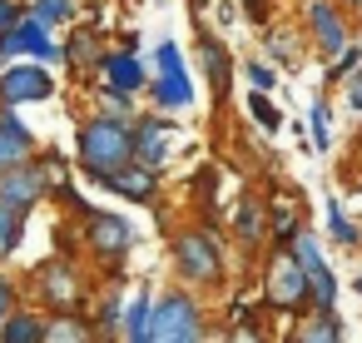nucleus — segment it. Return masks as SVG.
I'll return each instance as SVG.
<instances>
[{
    "instance_id": "3",
    "label": "nucleus",
    "mask_w": 362,
    "mask_h": 343,
    "mask_svg": "<svg viewBox=\"0 0 362 343\" xmlns=\"http://www.w3.org/2000/svg\"><path fill=\"white\" fill-rule=\"evenodd\" d=\"M308 293H313V283H308V269L298 264V254H278L268 269V298L278 308H303Z\"/></svg>"
},
{
    "instance_id": "7",
    "label": "nucleus",
    "mask_w": 362,
    "mask_h": 343,
    "mask_svg": "<svg viewBox=\"0 0 362 343\" xmlns=\"http://www.w3.org/2000/svg\"><path fill=\"white\" fill-rule=\"evenodd\" d=\"M293 254H298V264L308 269V283H313L317 303H322V308H332V298H337V283H332V269H322V249H317V239L298 229V234H293Z\"/></svg>"
},
{
    "instance_id": "2",
    "label": "nucleus",
    "mask_w": 362,
    "mask_h": 343,
    "mask_svg": "<svg viewBox=\"0 0 362 343\" xmlns=\"http://www.w3.org/2000/svg\"><path fill=\"white\" fill-rule=\"evenodd\" d=\"M149 338H154V343H194V338H204V323H199L194 298H184V293H164V298H154Z\"/></svg>"
},
{
    "instance_id": "18",
    "label": "nucleus",
    "mask_w": 362,
    "mask_h": 343,
    "mask_svg": "<svg viewBox=\"0 0 362 343\" xmlns=\"http://www.w3.org/2000/svg\"><path fill=\"white\" fill-rule=\"evenodd\" d=\"M149 313H154V298L139 293V298L129 303V313H124V333H129L134 343H149Z\"/></svg>"
},
{
    "instance_id": "16",
    "label": "nucleus",
    "mask_w": 362,
    "mask_h": 343,
    "mask_svg": "<svg viewBox=\"0 0 362 343\" xmlns=\"http://www.w3.org/2000/svg\"><path fill=\"white\" fill-rule=\"evenodd\" d=\"M154 100H159L164 110H184V105L194 100V85H189V75H159V85H154Z\"/></svg>"
},
{
    "instance_id": "1",
    "label": "nucleus",
    "mask_w": 362,
    "mask_h": 343,
    "mask_svg": "<svg viewBox=\"0 0 362 343\" xmlns=\"http://www.w3.org/2000/svg\"><path fill=\"white\" fill-rule=\"evenodd\" d=\"M80 159H85V174L95 179L119 169L124 159H134V130L119 120H90L80 130Z\"/></svg>"
},
{
    "instance_id": "4",
    "label": "nucleus",
    "mask_w": 362,
    "mask_h": 343,
    "mask_svg": "<svg viewBox=\"0 0 362 343\" xmlns=\"http://www.w3.org/2000/svg\"><path fill=\"white\" fill-rule=\"evenodd\" d=\"M174 254H179V269H184V279H194V283H214V279L223 274L218 244H214L209 234H184V239L174 244Z\"/></svg>"
},
{
    "instance_id": "27",
    "label": "nucleus",
    "mask_w": 362,
    "mask_h": 343,
    "mask_svg": "<svg viewBox=\"0 0 362 343\" xmlns=\"http://www.w3.org/2000/svg\"><path fill=\"white\" fill-rule=\"evenodd\" d=\"M248 110L258 115V125H263V130H278V110H273L263 95H248Z\"/></svg>"
},
{
    "instance_id": "31",
    "label": "nucleus",
    "mask_w": 362,
    "mask_h": 343,
    "mask_svg": "<svg viewBox=\"0 0 362 343\" xmlns=\"http://www.w3.org/2000/svg\"><path fill=\"white\" fill-rule=\"evenodd\" d=\"M248 80H253V85H263V90H268V85H273V70H263V65H248Z\"/></svg>"
},
{
    "instance_id": "28",
    "label": "nucleus",
    "mask_w": 362,
    "mask_h": 343,
    "mask_svg": "<svg viewBox=\"0 0 362 343\" xmlns=\"http://www.w3.org/2000/svg\"><path fill=\"white\" fill-rule=\"evenodd\" d=\"M327 219H332V234H337L342 244H357V229L342 219V209H337V204H327Z\"/></svg>"
},
{
    "instance_id": "12",
    "label": "nucleus",
    "mask_w": 362,
    "mask_h": 343,
    "mask_svg": "<svg viewBox=\"0 0 362 343\" xmlns=\"http://www.w3.org/2000/svg\"><path fill=\"white\" fill-rule=\"evenodd\" d=\"M308 26H313V40L327 50V55H342L347 50V30H342V16L327 6V0H313L308 6Z\"/></svg>"
},
{
    "instance_id": "33",
    "label": "nucleus",
    "mask_w": 362,
    "mask_h": 343,
    "mask_svg": "<svg viewBox=\"0 0 362 343\" xmlns=\"http://www.w3.org/2000/svg\"><path fill=\"white\" fill-rule=\"evenodd\" d=\"M6 313H11V283L0 279V323H6Z\"/></svg>"
},
{
    "instance_id": "25",
    "label": "nucleus",
    "mask_w": 362,
    "mask_h": 343,
    "mask_svg": "<svg viewBox=\"0 0 362 343\" xmlns=\"http://www.w3.org/2000/svg\"><path fill=\"white\" fill-rule=\"evenodd\" d=\"M65 55H70L75 65H85V60H95V35H85V30H80V35L70 40V50H65Z\"/></svg>"
},
{
    "instance_id": "34",
    "label": "nucleus",
    "mask_w": 362,
    "mask_h": 343,
    "mask_svg": "<svg viewBox=\"0 0 362 343\" xmlns=\"http://www.w3.org/2000/svg\"><path fill=\"white\" fill-rule=\"evenodd\" d=\"M347 100H352V110H362V75L352 80V95H347Z\"/></svg>"
},
{
    "instance_id": "14",
    "label": "nucleus",
    "mask_w": 362,
    "mask_h": 343,
    "mask_svg": "<svg viewBox=\"0 0 362 343\" xmlns=\"http://www.w3.org/2000/svg\"><path fill=\"white\" fill-rule=\"evenodd\" d=\"M40 293H45L50 303L70 308V303L80 298V279H75V269H70V264H45V269H40Z\"/></svg>"
},
{
    "instance_id": "9",
    "label": "nucleus",
    "mask_w": 362,
    "mask_h": 343,
    "mask_svg": "<svg viewBox=\"0 0 362 343\" xmlns=\"http://www.w3.org/2000/svg\"><path fill=\"white\" fill-rule=\"evenodd\" d=\"M129 244H134V229H129L119 214H105V209L90 214V249H95V254L119 259V254H129Z\"/></svg>"
},
{
    "instance_id": "8",
    "label": "nucleus",
    "mask_w": 362,
    "mask_h": 343,
    "mask_svg": "<svg viewBox=\"0 0 362 343\" xmlns=\"http://www.w3.org/2000/svg\"><path fill=\"white\" fill-rule=\"evenodd\" d=\"M50 75L40 65H16L6 70V80H0V100L6 105H30V100H50Z\"/></svg>"
},
{
    "instance_id": "23",
    "label": "nucleus",
    "mask_w": 362,
    "mask_h": 343,
    "mask_svg": "<svg viewBox=\"0 0 362 343\" xmlns=\"http://www.w3.org/2000/svg\"><path fill=\"white\" fill-rule=\"evenodd\" d=\"M313 145L317 150H327V140H332V115H327V105H313Z\"/></svg>"
},
{
    "instance_id": "21",
    "label": "nucleus",
    "mask_w": 362,
    "mask_h": 343,
    "mask_svg": "<svg viewBox=\"0 0 362 343\" xmlns=\"http://www.w3.org/2000/svg\"><path fill=\"white\" fill-rule=\"evenodd\" d=\"M233 229L253 244V239H263V204H253V199H243L238 204V214H233Z\"/></svg>"
},
{
    "instance_id": "15",
    "label": "nucleus",
    "mask_w": 362,
    "mask_h": 343,
    "mask_svg": "<svg viewBox=\"0 0 362 343\" xmlns=\"http://www.w3.org/2000/svg\"><path fill=\"white\" fill-rule=\"evenodd\" d=\"M105 75H110V95H134L144 85V70H139V60L129 50L124 55H110L105 60Z\"/></svg>"
},
{
    "instance_id": "6",
    "label": "nucleus",
    "mask_w": 362,
    "mask_h": 343,
    "mask_svg": "<svg viewBox=\"0 0 362 343\" xmlns=\"http://www.w3.org/2000/svg\"><path fill=\"white\" fill-rule=\"evenodd\" d=\"M45 189H50V174L40 164H11L6 174H0V199L16 204V209H30Z\"/></svg>"
},
{
    "instance_id": "13",
    "label": "nucleus",
    "mask_w": 362,
    "mask_h": 343,
    "mask_svg": "<svg viewBox=\"0 0 362 343\" xmlns=\"http://www.w3.org/2000/svg\"><path fill=\"white\" fill-rule=\"evenodd\" d=\"M164 154H169L164 125H159V120H134V159H139V164H149V169H159V164H164Z\"/></svg>"
},
{
    "instance_id": "19",
    "label": "nucleus",
    "mask_w": 362,
    "mask_h": 343,
    "mask_svg": "<svg viewBox=\"0 0 362 343\" xmlns=\"http://www.w3.org/2000/svg\"><path fill=\"white\" fill-rule=\"evenodd\" d=\"M21 229H25V209H16V204L0 199V254H11L21 244Z\"/></svg>"
},
{
    "instance_id": "26",
    "label": "nucleus",
    "mask_w": 362,
    "mask_h": 343,
    "mask_svg": "<svg viewBox=\"0 0 362 343\" xmlns=\"http://www.w3.org/2000/svg\"><path fill=\"white\" fill-rule=\"evenodd\" d=\"M159 75H184V60H179V45H159Z\"/></svg>"
},
{
    "instance_id": "5",
    "label": "nucleus",
    "mask_w": 362,
    "mask_h": 343,
    "mask_svg": "<svg viewBox=\"0 0 362 343\" xmlns=\"http://www.w3.org/2000/svg\"><path fill=\"white\" fill-rule=\"evenodd\" d=\"M21 50H30V55H40V60H60V45H50L40 16H30V21L21 16L11 30H0V55H21Z\"/></svg>"
},
{
    "instance_id": "32",
    "label": "nucleus",
    "mask_w": 362,
    "mask_h": 343,
    "mask_svg": "<svg viewBox=\"0 0 362 343\" xmlns=\"http://www.w3.org/2000/svg\"><path fill=\"white\" fill-rule=\"evenodd\" d=\"M100 323H105V328H119V303H115V298L105 303V313H100Z\"/></svg>"
},
{
    "instance_id": "30",
    "label": "nucleus",
    "mask_w": 362,
    "mask_h": 343,
    "mask_svg": "<svg viewBox=\"0 0 362 343\" xmlns=\"http://www.w3.org/2000/svg\"><path fill=\"white\" fill-rule=\"evenodd\" d=\"M21 21V6H16V0H0V30H11Z\"/></svg>"
},
{
    "instance_id": "11",
    "label": "nucleus",
    "mask_w": 362,
    "mask_h": 343,
    "mask_svg": "<svg viewBox=\"0 0 362 343\" xmlns=\"http://www.w3.org/2000/svg\"><path fill=\"white\" fill-rule=\"evenodd\" d=\"M30 150H35V135H30V130L11 115V105H6V115H0V174H6L11 164H25Z\"/></svg>"
},
{
    "instance_id": "17",
    "label": "nucleus",
    "mask_w": 362,
    "mask_h": 343,
    "mask_svg": "<svg viewBox=\"0 0 362 343\" xmlns=\"http://www.w3.org/2000/svg\"><path fill=\"white\" fill-rule=\"evenodd\" d=\"M0 338L6 343H45V323L30 318V313H16V318L0 323Z\"/></svg>"
},
{
    "instance_id": "29",
    "label": "nucleus",
    "mask_w": 362,
    "mask_h": 343,
    "mask_svg": "<svg viewBox=\"0 0 362 343\" xmlns=\"http://www.w3.org/2000/svg\"><path fill=\"white\" fill-rule=\"evenodd\" d=\"M273 229H278V234H298V214H293L288 204H278V209H273Z\"/></svg>"
},
{
    "instance_id": "10",
    "label": "nucleus",
    "mask_w": 362,
    "mask_h": 343,
    "mask_svg": "<svg viewBox=\"0 0 362 343\" xmlns=\"http://www.w3.org/2000/svg\"><path fill=\"white\" fill-rule=\"evenodd\" d=\"M100 184H105V189H115V194H124V199H139V204H149V199H154V169H149V164H139V159H124L119 169L100 174Z\"/></svg>"
},
{
    "instance_id": "36",
    "label": "nucleus",
    "mask_w": 362,
    "mask_h": 343,
    "mask_svg": "<svg viewBox=\"0 0 362 343\" xmlns=\"http://www.w3.org/2000/svg\"><path fill=\"white\" fill-rule=\"evenodd\" d=\"M352 6H362V0H352Z\"/></svg>"
},
{
    "instance_id": "24",
    "label": "nucleus",
    "mask_w": 362,
    "mask_h": 343,
    "mask_svg": "<svg viewBox=\"0 0 362 343\" xmlns=\"http://www.w3.org/2000/svg\"><path fill=\"white\" fill-rule=\"evenodd\" d=\"M35 16L50 26V21H70V16H75V6H70V0H40V6H35Z\"/></svg>"
},
{
    "instance_id": "20",
    "label": "nucleus",
    "mask_w": 362,
    "mask_h": 343,
    "mask_svg": "<svg viewBox=\"0 0 362 343\" xmlns=\"http://www.w3.org/2000/svg\"><path fill=\"white\" fill-rule=\"evenodd\" d=\"M204 65H209V80H214V90L223 95V90H228V55H223V45H218L214 35H204Z\"/></svg>"
},
{
    "instance_id": "35",
    "label": "nucleus",
    "mask_w": 362,
    "mask_h": 343,
    "mask_svg": "<svg viewBox=\"0 0 362 343\" xmlns=\"http://www.w3.org/2000/svg\"><path fill=\"white\" fill-rule=\"evenodd\" d=\"M243 6H248L253 16H263V11H268V6H263V0H243Z\"/></svg>"
},
{
    "instance_id": "22",
    "label": "nucleus",
    "mask_w": 362,
    "mask_h": 343,
    "mask_svg": "<svg viewBox=\"0 0 362 343\" xmlns=\"http://www.w3.org/2000/svg\"><path fill=\"white\" fill-rule=\"evenodd\" d=\"M80 338H90V328H85L80 318H55V323H45V343H80Z\"/></svg>"
}]
</instances>
